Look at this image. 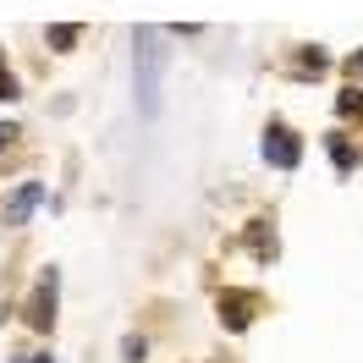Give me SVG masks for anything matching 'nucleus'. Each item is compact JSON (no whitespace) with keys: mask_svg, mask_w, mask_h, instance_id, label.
<instances>
[{"mask_svg":"<svg viewBox=\"0 0 363 363\" xmlns=\"http://www.w3.org/2000/svg\"><path fill=\"white\" fill-rule=\"evenodd\" d=\"M0 99H17V83H11V72L0 67Z\"/></svg>","mask_w":363,"mask_h":363,"instance_id":"nucleus-7","label":"nucleus"},{"mask_svg":"<svg viewBox=\"0 0 363 363\" xmlns=\"http://www.w3.org/2000/svg\"><path fill=\"white\" fill-rule=\"evenodd\" d=\"M50 319H55V270L39 281V292L28 303V325H33V330H50Z\"/></svg>","mask_w":363,"mask_h":363,"instance_id":"nucleus-3","label":"nucleus"},{"mask_svg":"<svg viewBox=\"0 0 363 363\" xmlns=\"http://www.w3.org/2000/svg\"><path fill=\"white\" fill-rule=\"evenodd\" d=\"M11 138H17V127H0V149H6V143H11Z\"/></svg>","mask_w":363,"mask_h":363,"instance_id":"nucleus-8","label":"nucleus"},{"mask_svg":"<svg viewBox=\"0 0 363 363\" xmlns=\"http://www.w3.org/2000/svg\"><path fill=\"white\" fill-rule=\"evenodd\" d=\"M220 308H231V325H248V308H253V297H226Z\"/></svg>","mask_w":363,"mask_h":363,"instance_id":"nucleus-5","label":"nucleus"},{"mask_svg":"<svg viewBox=\"0 0 363 363\" xmlns=\"http://www.w3.org/2000/svg\"><path fill=\"white\" fill-rule=\"evenodd\" d=\"M264 160H270V165H281V171H292L297 160H303V143H297L286 127H270V133H264Z\"/></svg>","mask_w":363,"mask_h":363,"instance_id":"nucleus-2","label":"nucleus"},{"mask_svg":"<svg viewBox=\"0 0 363 363\" xmlns=\"http://www.w3.org/2000/svg\"><path fill=\"white\" fill-rule=\"evenodd\" d=\"M28 363H50V358H28Z\"/></svg>","mask_w":363,"mask_h":363,"instance_id":"nucleus-9","label":"nucleus"},{"mask_svg":"<svg viewBox=\"0 0 363 363\" xmlns=\"http://www.w3.org/2000/svg\"><path fill=\"white\" fill-rule=\"evenodd\" d=\"M133 89H138V111L155 116L160 94H165V67H171V50H165V33L160 28H138L133 33Z\"/></svg>","mask_w":363,"mask_h":363,"instance_id":"nucleus-1","label":"nucleus"},{"mask_svg":"<svg viewBox=\"0 0 363 363\" xmlns=\"http://www.w3.org/2000/svg\"><path fill=\"white\" fill-rule=\"evenodd\" d=\"M39 199H45V187H39V182H28V187L17 193V199H11V204L0 209V226H23L28 215L39 209Z\"/></svg>","mask_w":363,"mask_h":363,"instance_id":"nucleus-4","label":"nucleus"},{"mask_svg":"<svg viewBox=\"0 0 363 363\" xmlns=\"http://www.w3.org/2000/svg\"><path fill=\"white\" fill-rule=\"evenodd\" d=\"M50 45H55V50H67V45H77V28H50Z\"/></svg>","mask_w":363,"mask_h":363,"instance_id":"nucleus-6","label":"nucleus"}]
</instances>
